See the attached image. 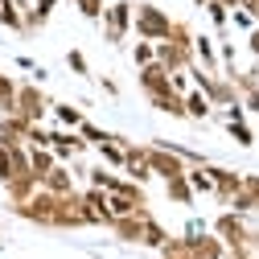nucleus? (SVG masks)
<instances>
[{"mask_svg":"<svg viewBox=\"0 0 259 259\" xmlns=\"http://www.w3.org/2000/svg\"><path fill=\"white\" fill-rule=\"evenodd\" d=\"M132 13H136L132 0H107L103 5L99 25H103V41L107 46H123L127 41V33H132Z\"/></svg>","mask_w":259,"mask_h":259,"instance_id":"f257e3e1","label":"nucleus"},{"mask_svg":"<svg viewBox=\"0 0 259 259\" xmlns=\"http://www.w3.org/2000/svg\"><path fill=\"white\" fill-rule=\"evenodd\" d=\"M132 29H136V37H148V41H160V37H169L173 33V17L160 9V5H136L132 13Z\"/></svg>","mask_w":259,"mask_h":259,"instance_id":"f03ea898","label":"nucleus"},{"mask_svg":"<svg viewBox=\"0 0 259 259\" xmlns=\"http://www.w3.org/2000/svg\"><path fill=\"white\" fill-rule=\"evenodd\" d=\"M13 111L29 123H41L46 111H50V99L41 95V82H17V99H13Z\"/></svg>","mask_w":259,"mask_h":259,"instance_id":"7ed1b4c3","label":"nucleus"},{"mask_svg":"<svg viewBox=\"0 0 259 259\" xmlns=\"http://www.w3.org/2000/svg\"><path fill=\"white\" fill-rule=\"evenodd\" d=\"M144 160H148L152 177H160V181H169V177H181V173H185V156H181L173 144H148Z\"/></svg>","mask_w":259,"mask_h":259,"instance_id":"20e7f679","label":"nucleus"},{"mask_svg":"<svg viewBox=\"0 0 259 259\" xmlns=\"http://www.w3.org/2000/svg\"><path fill=\"white\" fill-rule=\"evenodd\" d=\"M181 247L189 259H226L231 247H226L214 231H198V235H181Z\"/></svg>","mask_w":259,"mask_h":259,"instance_id":"39448f33","label":"nucleus"},{"mask_svg":"<svg viewBox=\"0 0 259 259\" xmlns=\"http://www.w3.org/2000/svg\"><path fill=\"white\" fill-rule=\"evenodd\" d=\"M156 62L165 70H185L193 62V41H181V37H160L156 41Z\"/></svg>","mask_w":259,"mask_h":259,"instance_id":"423d86ee","label":"nucleus"},{"mask_svg":"<svg viewBox=\"0 0 259 259\" xmlns=\"http://www.w3.org/2000/svg\"><path fill=\"white\" fill-rule=\"evenodd\" d=\"M210 231H214L226 247H231V251H243V243H247V231H251V226L243 222V214L226 210V214H218V218H214V226H210Z\"/></svg>","mask_w":259,"mask_h":259,"instance_id":"0eeeda50","label":"nucleus"},{"mask_svg":"<svg viewBox=\"0 0 259 259\" xmlns=\"http://www.w3.org/2000/svg\"><path fill=\"white\" fill-rule=\"evenodd\" d=\"M78 202H82V214H87V226H111V210H107V193L103 189H78Z\"/></svg>","mask_w":259,"mask_h":259,"instance_id":"6e6552de","label":"nucleus"},{"mask_svg":"<svg viewBox=\"0 0 259 259\" xmlns=\"http://www.w3.org/2000/svg\"><path fill=\"white\" fill-rule=\"evenodd\" d=\"M50 148H54L58 160H70V156H78L87 148V140L74 132V127H54V132H50Z\"/></svg>","mask_w":259,"mask_h":259,"instance_id":"1a4fd4ad","label":"nucleus"},{"mask_svg":"<svg viewBox=\"0 0 259 259\" xmlns=\"http://www.w3.org/2000/svg\"><path fill=\"white\" fill-rule=\"evenodd\" d=\"M210 173H214V198L226 206V202L243 189V173H239V169H222V165H210Z\"/></svg>","mask_w":259,"mask_h":259,"instance_id":"9d476101","label":"nucleus"},{"mask_svg":"<svg viewBox=\"0 0 259 259\" xmlns=\"http://www.w3.org/2000/svg\"><path fill=\"white\" fill-rule=\"evenodd\" d=\"M144 218H148V210H136V214H123V218H111V226H107V231H111L115 239H123V243H140V231H144Z\"/></svg>","mask_w":259,"mask_h":259,"instance_id":"9b49d317","label":"nucleus"},{"mask_svg":"<svg viewBox=\"0 0 259 259\" xmlns=\"http://www.w3.org/2000/svg\"><path fill=\"white\" fill-rule=\"evenodd\" d=\"M136 82H140L144 95H160V91H169V70L160 62H148V66L136 70Z\"/></svg>","mask_w":259,"mask_h":259,"instance_id":"f8f14e48","label":"nucleus"},{"mask_svg":"<svg viewBox=\"0 0 259 259\" xmlns=\"http://www.w3.org/2000/svg\"><path fill=\"white\" fill-rule=\"evenodd\" d=\"M193 62H198L202 70H222V62H218V46H214V37H206V33H193Z\"/></svg>","mask_w":259,"mask_h":259,"instance_id":"ddd939ff","label":"nucleus"},{"mask_svg":"<svg viewBox=\"0 0 259 259\" xmlns=\"http://www.w3.org/2000/svg\"><path fill=\"white\" fill-rule=\"evenodd\" d=\"M41 189H50V193H74V189H78V185H74V173H70L66 160H58V165L41 177Z\"/></svg>","mask_w":259,"mask_h":259,"instance_id":"4468645a","label":"nucleus"},{"mask_svg":"<svg viewBox=\"0 0 259 259\" xmlns=\"http://www.w3.org/2000/svg\"><path fill=\"white\" fill-rule=\"evenodd\" d=\"M148 103H152L156 111L173 115V119H185V95H177L173 87H169V91H160V95H148Z\"/></svg>","mask_w":259,"mask_h":259,"instance_id":"2eb2a0df","label":"nucleus"},{"mask_svg":"<svg viewBox=\"0 0 259 259\" xmlns=\"http://www.w3.org/2000/svg\"><path fill=\"white\" fill-rule=\"evenodd\" d=\"M210 111H214V103L206 99L198 87H189V91H185V119H206Z\"/></svg>","mask_w":259,"mask_h":259,"instance_id":"dca6fc26","label":"nucleus"},{"mask_svg":"<svg viewBox=\"0 0 259 259\" xmlns=\"http://www.w3.org/2000/svg\"><path fill=\"white\" fill-rule=\"evenodd\" d=\"M165 193H169V202H177V206H193V198H198V193L189 189L185 173H181V177H169V181H165Z\"/></svg>","mask_w":259,"mask_h":259,"instance_id":"f3484780","label":"nucleus"},{"mask_svg":"<svg viewBox=\"0 0 259 259\" xmlns=\"http://www.w3.org/2000/svg\"><path fill=\"white\" fill-rule=\"evenodd\" d=\"M140 243H144V247H156V251H160V247L169 243V231H165V226H160V222H156V218L148 214V218H144V231H140Z\"/></svg>","mask_w":259,"mask_h":259,"instance_id":"a211bd4d","label":"nucleus"},{"mask_svg":"<svg viewBox=\"0 0 259 259\" xmlns=\"http://www.w3.org/2000/svg\"><path fill=\"white\" fill-rule=\"evenodd\" d=\"M33 189H37V181H33V177H13V181H5V198L17 206V202H25Z\"/></svg>","mask_w":259,"mask_h":259,"instance_id":"6ab92c4d","label":"nucleus"},{"mask_svg":"<svg viewBox=\"0 0 259 259\" xmlns=\"http://www.w3.org/2000/svg\"><path fill=\"white\" fill-rule=\"evenodd\" d=\"M107 210H111V218H123V214H136V210H144V202L127 198V193H107Z\"/></svg>","mask_w":259,"mask_h":259,"instance_id":"aec40b11","label":"nucleus"},{"mask_svg":"<svg viewBox=\"0 0 259 259\" xmlns=\"http://www.w3.org/2000/svg\"><path fill=\"white\" fill-rule=\"evenodd\" d=\"M87 185H95V189H103V193H115V189L123 185V177L107 173L103 165H95V169H91V177H87Z\"/></svg>","mask_w":259,"mask_h":259,"instance_id":"412c9836","label":"nucleus"},{"mask_svg":"<svg viewBox=\"0 0 259 259\" xmlns=\"http://www.w3.org/2000/svg\"><path fill=\"white\" fill-rule=\"evenodd\" d=\"M50 111H54V119L62 123V127H74V132H78V123L87 119L78 107H70V103H50Z\"/></svg>","mask_w":259,"mask_h":259,"instance_id":"4be33fe9","label":"nucleus"},{"mask_svg":"<svg viewBox=\"0 0 259 259\" xmlns=\"http://www.w3.org/2000/svg\"><path fill=\"white\" fill-rule=\"evenodd\" d=\"M202 9H206V17H210V25H214V29H226V25H231V9H226L222 0H206Z\"/></svg>","mask_w":259,"mask_h":259,"instance_id":"5701e85b","label":"nucleus"},{"mask_svg":"<svg viewBox=\"0 0 259 259\" xmlns=\"http://www.w3.org/2000/svg\"><path fill=\"white\" fill-rule=\"evenodd\" d=\"M132 62H136V70H140V66H148V62H156V41L140 37V41L132 46Z\"/></svg>","mask_w":259,"mask_h":259,"instance_id":"b1692460","label":"nucleus"},{"mask_svg":"<svg viewBox=\"0 0 259 259\" xmlns=\"http://www.w3.org/2000/svg\"><path fill=\"white\" fill-rule=\"evenodd\" d=\"M226 132L235 136V144H243V148H251L255 144V132L247 127V119H226Z\"/></svg>","mask_w":259,"mask_h":259,"instance_id":"393cba45","label":"nucleus"},{"mask_svg":"<svg viewBox=\"0 0 259 259\" xmlns=\"http://www.w3.org/2000/svg\"><path fill=\"white\" fill-rule=\"evenodd\" d=\"M13 99H17V78L0 74V111H13Z\"/></svg>","mask_w":259,"mask_h":259,"instance_id":"a878e982","label":"nucleus"},{"mask_svg":"<svg viewBox=\"0 0 259 259\" xmlns=\"http://www.w3.org/2000/svg\"><path fill=\"white\" fill-rule=\"evenodd\" d=\"M78 136H82L87 144H95V148H99V144H103V140H107L111 132H103L99 123H91V119H82V123H78Z\"/></svg>","mask_w":259,"mask_h":259,"instance_id":"bb28decb","label":"nucleus"},{"mask_svg":"<svg viewBox=\"0 0 259 259\" xmlns=\"http://www.w3.org/2000/svg\"><path fill=\"white\" fill-rule=\"evenodd\" d=\"M66 66H70L78 78H87V74H91V62H87V54H82V50H66Z\"/></svg>","mask_w":259,"mask_h":259,"instance_id":"cd10ccee","label":"nucleus"},{"mask_svg":"<svg viewBox=\"0 0 259 259\" xmlns=\"http://www.w3.org/2000/svg\"><path fill=\"white\" fill-rule=\"evenodd\" d=\"M103 5H107V0H74V9H78L87 21H99V17H103Z\"/></svg>","mask_w":259,"mask_h":259,"instance_id":"c85d7f7f","label":"nucleus"},{"mask_svg":"<svg viewBox=\"0 0 259 259\" xmlns=\"http://www.w3.org/2000/svg\"><path fill=\"white\" fill-rule=\"evenodd\" d=\"M231 25H235V29H243V33H251V29H255V17H251L247 9H239V5H235V9H231Z\"/></svg>","mask_w":259,"mask_h":259,"instance_id":"c756f323","label":"nucleus"},{"mask_svg":"<svg viewBox=\"0 0 259 259\" xmlns=\"http://www.w3.org/2000/svg\"><path fill=\"white\" fill-rule=\"evenodd\" d=\"M169 87H173L177 95H185V91L193 87V78H189V70H169Z\"/></svg>","mask_w":259,"mask_h":259,"instance_id":"7c9ffc66","label":"nucleus"},{"mask_svg":"<svg viewBox=\"0 0 259 259\" xmlns=\"http://www.w3.org/2000/svg\"><path fill=\"white\" fill-rule=\"evenodd\" d=\"M33 9H37V17H46V21H50V13L58 9V0H33Z\"/></svg>","mask_w":259,"mask_h":259,"instance_id":"2f4dec72","label":"nucleus"},{"mask_svg":"<svg viewBox=\"0 0 259 259\" xmlns=\"http://www.w3.org/2000/svg\"><path fill=\"white\" fill-rule=\"evenodd\" d=\"M239 9H247L255 17V25H259V0H239Z\"/></svg>","mask_w":259,"mask_h":259,"instance_id":"473e14b6","label":"nucleus"},{"mask_svg":"<svg viewBox=\"0 0 259 259\" xmlns=\"http://www.w3.org/2000/svg\"><path fill=\"white\" fill-rule=\"evenodd\" d=\"M247 46H251V54L259 58V25H255V29H251V33H247Z\"/></svg>","mask_w":259,"mask_h":259,"instance_id":"72a5a7b5","label":"nucleus"},{"mask_svg":"<svg viewBox=\"0 0 259 259\" xmlns=\"http://www.w3.org/2000/svg\"><path fill=\"white\" fill-rule=\"evenodd\" d=\"M17 66H21V70H29V74H33V70H37V62H33V58H25V54H17Z\"/></svg>","mask_w":259,"mask_h":259,"instance_id":"f704fd0d","label":"nucleus"},{"mask_svg":"<svg viewBox=\"0 0 259 259\" xmlns=\"http://www.w3.org/2000/svg\"><path fill=\"white\" fill-rule=\"evenodd\" d=\"M222 5H226V9H235V5H239V0H222Z\"/></svg>","mask_w":259,"mask_h":259,"instance_id":"c9c22d12","label":"nucleus"},{"mask_svg":"<svg viewBox=\"0 0 259 259\" xmlns=\"http://www.w3.org/2000/svg\"><path fill=\"white\" fill-rule=\"evenodd\" d=\"M193 5H198V9H202V5H206V0H193Z\"/></svg>","mask_w":259,"mask_h":259,"instance_id":"e433bc0d","label":"nucleus"}]
</instances>
